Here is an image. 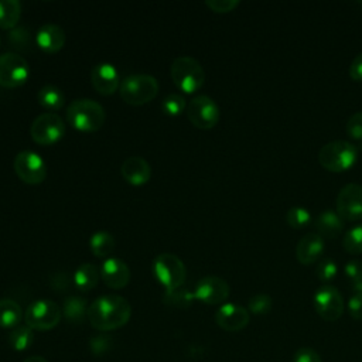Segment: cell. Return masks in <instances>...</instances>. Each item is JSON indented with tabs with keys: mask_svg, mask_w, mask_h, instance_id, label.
<instances>
[{
	"mask_svg": "<svg viewBox=\"0 0 362 362\" xmlns=\"http://www.w3.org/2000/svg\"><path fill=\"white\" fill-rule=\"evenodd\" d=\"M342 247L351 255L362 253V223H358L346 230L342 238Z\"/></svg>",
	"mask_w": 362,
	"mask_h": 362,
	"instance_id": "f1b7e54d",
	"label": "cell"
},
{
	"mask_svg": "<svg viewBox=\"0 0 362 362\" xmlns=\"http://www.w3.org/2000/svg\"><path fill=\"white\" fill-rule=\"evenodd\" d=\"M153 274L165 288V293L180 288L187 277V269L182 260L173 253H161L153 260Z\"/></svg>",
	"mask_w": 362,
	"mask_h": 362,
	"instance_id": "5b68a950",
	"label": "cell"
},
{
	"mask_svg": "<svg viewBox=\"0 0 362 362\" xmlns=\"http://www.w3.org/2000/svg\"><path fill=\"white\" fill-rule=\"evenodd\" d=\"M337 273H338V264L332 257H324L317 263L315 276L321 283L328 284L335 279Z\"/></svg>",
	"mask_w": 362,
	"mask_h": 362,
	"instance_id": "4dcf8cb0",
	"label": "cell"
},
{
	"mask_svg": "<svg viewBox=\"0 0 362 362\" xmlns=\"http://www.w3.org/2000/svg\"><path fill=\"white\" fill-rule=\"evenodd\" d=\"M313 303L317 314L325 321L339 320L345 310V303L339 290L331 284L320 286L314 293Z\"/></svg>",
	"mask_w": 362,
	"mask_h": 362,
	"instance_id": "9c48e42d",
	"label": "cell"
},
{
	"mask_svg": "<svg viewBox=\"0 0 362 362\" xmlns=\"http://www.w3.org/2000/svg\"><path fill=\"white\" fill-rule=\"evenodd\" d=\"M0 44H1V40H0Z\"/></svg>",
	"mask_w": 362,
	"mask_h": 362,
	"instance_id": "f6af8a7d",
	"label": "cell"
},
{
	"mask_svg": "<svg viewBox=\"0 0 362 362\" xmlns=\"http://www.w3.org/2000/svg\"><path fill=\"white\" fill-rule=\"evenodd\" d=\"M35 42L42 51L55 54L65 44V31L58 24L47 23L38 28L35 34Z\"/></svg>",
	"mask_w": 362,
	"mask_h": 362,
	"instance_id": "d6986e66",
	"label": "cell"
},
{
	"mask_svg": "<svg viewBox=\"0 0 362 362\" xmlns=\"http://www.w3.org/2000/svg\"><path fill=\"white\" fill-rule=\"evenodd\" d=\"M205 4L215 13H229L239 6V0H206Z\"/></svg>",
	"mask_w": 362,
	"mask_h": 362,
	"instance_id": "f35d334b",
	"label": "cell"
},
{
	"mask_svg": "<svg viewBox=\"0 0 362 362\" xmlns=\"http://www.w3.org/2000/svg\"><path fill=\"white\" fill-rule=\"evenodd\" d=\"M192 300H195L194 297V291H188V290H182L181 287L174 290V291H170V293H165L164 296V301L173 307H178V308H185L188 305H191Z\"/></svg>",
	"mask_w": 362,
	"mask_h": 362,
	"instance_id": "836d02e7",
	"label": "cell"
},
{
	"mask_svg": "<svg viewBox=\"0 0 362 362\" xmlns=\"http://www.w3.org/2000/svg\"><path fill=\"white\" fill-rule=\"evenodd\" d=\"M90 81L93 88L105 96L115 93L122 82L116 66L109 62L95 65L90 72Z\"/></svg>",
	"mask_w": 362,
	"mask_h": 362,
	"instance_id": "2e32d148",
	"label": "cell"
},
{
	"mask_svg": "<svg viewBox=\"0 0 362 362\" xmlns=\"http://www.w3.org/2000/svg\"><path fill=\"white\" fill-rule=\"evenodd\" d=\"M346 134L354 140H362V112H355L349 116L345 124Z\"/></svg>",
	"mask_w": 362,
	"mask_h": 362,
	"instance_id": "d590c367",
	"label": "cell"
},
{
	"mask_svg": "<svg viewBox=\"0 0 362 362\" xmlns=\"http://www.w3.org/2000/svg\"><path fill=\"white\" fill-rule=\"evenodd\" d=\"M325 247V240L317 232L305 233L296 246V257L301 264H313L320 260Z\"/></svg>",
	"mask_w": 362,
	"mask_h": 362,
	"instance_id": "ac0fdd59",
	"label": "cell"
},
{
	"mask_svg": "<svg viewBox=\"0 0 362 362\" xmlns=\"http://www.w3.org/2000/svg\"><path fill=\"white\" fill-rule=\"evenodd\" d=\"M311 221V214L308 209H305L304 206H291L287 212H286V222L290 228L294 229H301L304 226H307Z\"/></svg>",
	"mask_w": 362,
	"mask_h": 362,
	"instance_id": "f546056e",
	"label": "cell"
},
{
	"mask_svg": "<svg viewBox=\"0 0 362 362\" xmlns=\"http://www.w3.org/2000/svg\"><path fill=\"white\" fill-rule=\"evenodd\" d=\"M109 344H110V338L99 335V337L92 338V341H90V348H92V351H93L95 354H100V352H103V351H107Z\"/></svg>",
	"mask_w": 362,
	"mask_h": 362,
	"instance_id": "b9f144b4",
	"label": "cell"
},
{
	"mask_svg": "<svg viewBox=\"0 0 362 362\" xmlns=\"http://www.w3.org/2000/svg\"><path fill=\"white\" fill-rule=\"evenodd\" d=\"M99 272L103 283L113 290L123 288L130 281V269L122 259L107 257L103 260Z\"/></svg>",
	"mask_w": 362,
	"mask_h": 362,
	"instance_id": "e0dca14e",
	"label": "cell"
},
{
	"mask_svg": "<svg viewBox=\"0 0 362 362\" xmlns=\"http://www.w3.org/2000/svg\"><path fill=\"white\" fill-rule=\"evenodd\" d=\"M115 245L116 242L113 235L106 230H99L89 239V247L98 257H107L115 250Z\"/></svg>",
	"mask_w": 362,
	"mask_h": 362,
	"instance_id": "484cf974",
	"label": "cell"
},
{
	"mask_svg": "<svg viewBox=\"0 0 362 362\" xmlns=\"http://www.w3.org/2000/svg\"><path fill=\"white\" fill-rule=\"evenodd\" d=\"M163 110L170 116H178L181 115L187 107V100L180 93H168L163 99Z\"/></svg>",
	"mask_w": 362,
	"mask_h": 362,
	"instance_id": "d6a6232c",
	"label": "cell"
},
{
	"mask_svg": "<svg viewBox=\"0 0 362 362\" xmlns=\"http://www.w3.org/2000/svg\"><path fill=\"white\" fill-rule=\"evenodd\" d=\"M345 277L351 281V284L362 280V262L358 259H352L344 266Z\"/></svg>",
	"mask_w": 362,
	"mask_h": 362,
	"instance_id": "8d00e7d4",
	"label": "cell"
},
{
	"mask_svg": "<svg viewBox=\"0 0 362 362\" xmlns=\"http://www.w3.org/2000/svg\"><path fill=\"white\" fill-rule=\"evenodd\" d=\"M229 291L230 288L226 280L218 276H206L197 283L194 288V297L204 304L216 305L226 301V298L229 297Z\"/></svg>",
	"mask_w": 362,
	"mask_h": 362,
	"instance_id": "5bb4252c",
	"label": "cell"
},
{
	"mask_svg": "<svg viewBox=\"0 0 362 362\" xmlns=\"http://www.w3.org/2000/svg\"><path fill=\"white\" fill-rule=\"evenodd\" d=\"M348 74H349V76H351L352 81H356V82L362 81V52L358 54V55L352 59V62H351V65H349Z\"/></svg>",
	"mask_w": 362,
	"mask_h": 362,
	"instance_id": "60d3db41",
	"label": "cell"
},
{
	"mask_svg": "<svg viewBox=\"0 0 362 362\" xmlns=\"http://www.w3.org/2000/svg\"><path fill=\"white\" fill-rule=\"evenodd\" d=\"M100 272L92 263H82L74 273V284L81 291H89L96 287Z\"/></svg>",
	"mask_w": 362,
	"mask_h": 362,
	"instance_id": "7402d4cb",
	"label": "cell"
},
{
	"mask_svg": "<svg viewBox=\"0 0 362 362\" xmlns=\"http://www.w3.org/2000/svg\"><path fill=\"white\" fill-rule=\"evenodd\" d=\"M37 99L42 107L49 109V110L61 109L65 102V96H64L62 90L54 85L42 86L37 93Z\"/></svg>",
	"mask_w": 362,
	"mask_h": 362,
	"instance_id": "4316f807",
	"label": "cell"
},
{
	"mask_svg": "<svg viewBox=\"0 0 362 362\" xmlns=\"http://www.w3.org/2000/svg\"><path fill=\"white\" fill-rule=\"evenodd\" d=\"M30 75L28 62L17 52H4L0 55V85L4 88H17L25 83Z\"/></svg>",
	"mask_w": 362,
	"mask_h": 362,
	"instance_id": "7c38bea8",
	"label": "cell"
},
{
	"mask_svg": "<svg viewBox=\"0 0 362 362\" xmlns=\"http://www.w3.org/2000/svg\"><path fill=\"white\" fill-rule=\"evenodd\" d=\"M171 79L178 89L194 93L205 82L202 65L192 57H178L171 64Z\"/></svg>",
	"mask_w": 362,
	"mask_h": 362,
	"instance_id": "8992f818",
	"label": "cell"
},
{
	"mask_svg": "<svg viewBox=\"0 0 362 362\" xmlns=\"http://www.w3.org/2000/svg\"><path fill=\"white\" fill-rule=\"evenodd\" d=\"M187 117L188 120L198 129L209 130L215 127L221 117V110L216 102L206 96V95H198L194 96L187 103Z\"/></svg>",
	"mask_w": 362,
	"mask_h": 362,
	"instance_id": "ba28073f",
	"label": "cell"
},
{
	"mask_svg": "<svg viewBox=\"0 0 362 362\" xmlns=\"http://www.w3.org/2000/svg\"><path fill=\"white\" fill-rule=\"evenodd\" d=\"M106 113L100 103L93 99L82 98L69 103L66 107L68 123L81 132H96L105 123Z\"/></svg>",
	"mask_w": 362,
	"mask_h": 362,
	"instance_id": "7a4b0ae2",
	"label": "cell"
},
{
	"mask_svg": "<svg viewBox=\"0 0 362 362\" xmlns=\"http://www.w3.org/2000/svg\"><path fill=\"white\" fill-rule=\"evenodd\" d=\"M120 173L123 178L132 185H143L151 178V167L150 164L139 156L127 157L120 167Z\"/></svg>",
	"mask_w": 362,
	"mask_h": 362,
	"instance_id": "ffe728a7",
	"label": "cell"
},
{
	"mask_svg": "<svg viewBox=\"0 0 362 362\" xmlns=\"http://www.w3.org/2000/svg\"><path fill=\"white\" fill-rule=\"evenodd\" d=\"M8 42L16 49L27 51L31 45V33L24 27H16L8 33Z\"/></svg>",
	"mask_w": 362,
	"mask_h": 362,
	"instance_id": "e575fe53",
	"label": "cell"
},
{
	"mask_svg": "<svg viewBox=\"0 0 362 362\" xmlns=\"http://www.w3.org/2000/svg\"><path fill=\"white\" fill-rule=\"evenodd\" d=\"M273 307V298L266 293L253 294L247 301V310L256 315L267 314Z\"/></svg>",
	"mask_w": 362,
	"mask_h": 362,
	"instance_id": "1f68e13d",
	"label": "cell"
},
{
	"mask_svg": "<svg viewBox=\"0 0 362 362\" xmlns=\"http://www.w3.org/2000/svg\"><path fill=\"white\" fill-rule=\"evenodd\" d=\"M358 160V148L346 140L325 143L318 151V163L332 173H344L354 167Z\"/></svg>",
	"mask_w": 362,
	"mask_h": 362,
	"instance_id": "3957f363",
	"label": "cell"
},
{
	"mask_svg": "<svg viewBox=\"0 0 362 362\" xmlns=\"http://www.w3.org/2000/svg\"><path fill=\"white\" fill-rule=\"evenodd\" d=\"M351 288H352L354 293H362V280L351 284Z\"/></svg>",
	"mask_w": 362,
	"mask_h": 362,
	"instance_id": "ee69618b",
	"label": "cell"
},
{
	"mask_svg": "<svg viewBox=\"0 0 362 362\" xmlns=\"http://www.w3.org/2000/svg\"><path fill=\"white\" fill-rule=\"evenodd\" d=\"M23 318V310L14 300L1 298L0 300V327L1 328H16Z\"/></svg>",
	"mask_w": 362,
	"mask_h": 362,
	"instance_id": "cb8c5ba5",
	"label": "cell"
},
{
	"mask_svg": "<svg viewBox=\"0 0 362 362\" xmlns=\"http://www.w3.org/2000/svg\"><path fill=\"white\" fill-rule=\"evenodd\" d=\"M249 321V310L235 303H223L215 313V322L218 327L229 332L243 329Z\"/></svg>",
	"mask_w": 362,
	"mask_h": 362,
	"instance_id": "9a60e30c",
	"label": "cell"
},
{
	"mask_svg": "<svg viewBox=\"0 0 362 362\" xmlns=\"http://www.w3.org/2000/svg\"><path fill=\"white\" fill-rule=\"evenodd\" d=\"M119 93L129 105H144L157 96L158 82L153 75L133 74L122 79Z\"/></svg>",
	"mask_w": 362,
	"mask_h": 362,
	"instance_id": "277c9868",
	"label": "cell"
},
{
	"mask_svg": "<svg viewBox=\"0 0 362 362\" xmlns=\"http://www.w3.org/2000/svg\"><path fill=\"white\" fill-rule=\"evenodd\" d=\"M346 308L354 320H362V293H352Z\"/></svg>",
	"mask_w": 362,
	"mask_h": 362,
	"instance_id": "ab89813d",
	"label": "cell"
},
{
	"mask_svg": "<svg viewBox=\"0 0 362 362\" xmlns=\"http://www.w3.org/2000/svg\"><path fill=\"white\" fill-rule=\"evenodd\" d=\"M23 362H48L45 358L42 356H38V355H33V356H28L25 358Z\"/></svg>",
	"mask_w": 362,
	"mask_h": 362,
	"instance_id": "7bdbcfd3",
	"label": "cell"
},
{
	"mask_svg": "<svg viewBox=\"0 0 362 362\" xmlns=\"http://www.w3.org/2000/svg\"><path fill=\"white\" fill-rule=\"evenodd\" d=\"M293 362H322V359L315 349L310 346H301L294 352Z\"/></svg>",
	"mask_w": 362,
	"mask_h": 362,
	"instance_id": "74e56055",
	"label": "cell"
},
{
	"mask_svg": "<svg viewBox=\"0 0 362 362\" xmlns=\"http://www.w3.org/2000/svg\"><path fill=\"white\" fill-rule=\"evenodd\" d=\"M130 315V303L117 294L100 296L88 308V321L99 331L117 329L127 324Z\"/></svg>",
	"mask_w": 362,
	"mask_h": 362,
	"instance_id": "6da1fadb",
	"label": "cell"
},
{
	"mask_svg": "<svg viewBox=\"0 0 362 362\" xmlns=\"http://www.w3.org/2000/svg\"><path fill=\"white\" fill-rule=\"evenodd\" d=\"M88 308H89V305L85 298H82L79 296H71V297H66L64 301L62 314L66 321L79 324L85 318H88Z\"/></svg>",
	"mask_w": 362,
	"mask_h": 362,
	"instance_id": "603a6c76",
	"label": "cell"
},
{
	"mask_svg": "<svg viewBox=\"0 0 362 362\" xmlns=\"http://www.w3.org/2000/svg\"><path fill=\"white\" fill-rule=\"evenodd\" d=\"M337 214L349 222L362 219V185L349 182L337 195Z\"/></svg>",
	"mask_w": 362,
	"mask_h": 362,
	"instance_id": "4fadbf2b",
	"label": "cell"
},
{
	"mask_svg": "<svg viewBox=\"0 0 362 362\" xmlns=\"http://www.w3.org/2000/svg\"><path fill=\"white\" fill-rule=\"evenodd\" d=\"M344 222L345 221L337 214V211L327 209L317 216L314 225L318 235H321L322 238L335 239L342 232Z\"/></svg>",
	"mask_w": 362,
	"mask_h": 362,
	"instance_id": "44dd1931",
	"label": "cell"
},
{
	"mask_svg": "<svg viewBox=\"0 0 362 362\" xmlns=\"http://www.w3.org/2000/svg\"><path fill=\"white\" fill-rule=\"evenodd\" d=\"M62 315V310L59 305L51 300H37L33 301L25 313H24V321L25 325H28L33 331H48L58 325Z\"/></svg>",
	"mask_w": 362,
	"mask_h": 362,
	"instance_id": "52a82bcc",
	"label": "cell"
},
{
	"mask_svg": "<svg viewBox=\"0 0 362 362\" xmlns=\"http://www.w3.org/2000/svg\"><path fill=\"white\" fill-rule=\"evenodd\" d=\"M65 133V124L57 113H42L34 119L30 126L31 139L41 146L58 141Z\"/></svg>",
	"mask_w": 362,
	"mask_h": 362,
	"instance_id": "8fae6325",
	"label": "cell"
},
{
	"mask_svg": "<svg viewBox=\"0 0 362 362\" xmlns=\"http://www.w3.org/2000/svg\"><path fill=\"white\" fill-rule=\"evenodd\" d=\"M8 345L14 351H25L33 345L34 332L28 325H17L7 337Z\"/></svg>",
	"mask_w": 362,
	"mask_h": 362,
	"instance_id": "83f0119b",
	"label": "cell"
},
{
	"mask_svg": "<svg viewBox=\"0 0 362 362\" xmlns=\"http://www.w3.org/2000/svg\"><path fill=\"white\" fill-rule=\"evenodd\" d=\"M17 177L25 184H41L47 177V164L40 154L23 150L14 157L13 163Z\"/></svg>",
	"mask_w": 362,
	"mask_h": 362,
	"instance_id": "30bf717a",
	"label": "cell"
},
{
	"mask_svg": "<svg viewBox=\"0 0 362 362\" xmlns=\"http://www.w3.org/2000/svg\"><path fill=\"white\" fill-rule=\"evenodd\" d=\"M21 16V3L18 0H0V28L13 30Z\"/></svg>",
	"mask_w": 362,
	"mask_h": 362,
	"instance_id": "d4e9b609",
	"label": "cell"
}]
</instances>
